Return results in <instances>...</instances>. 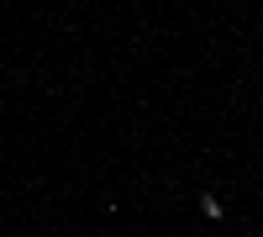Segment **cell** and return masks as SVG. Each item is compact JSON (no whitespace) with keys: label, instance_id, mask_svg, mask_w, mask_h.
I'll use <instances>...</instances> for the list:
<instances>
[{"label":"cell","instance_id":"6da1fadb","mask_svg":"<svg viewBox=\"0 0 263 237\" xmlns=\"http://www.w3.org/2000/svg\"><path fill=\"white\" fill-rule=\"evenodd\" d=\"M200 216H205V222H221V200H216V195H200Z\"/></svg>","mask_w":263,"mask_h":237}]
</instances>
